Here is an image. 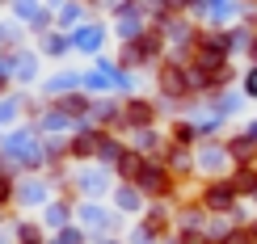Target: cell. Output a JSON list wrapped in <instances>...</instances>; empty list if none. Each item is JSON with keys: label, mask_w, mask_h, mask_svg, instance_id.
<instances>
[{"label": "cell", "mask_w": 257, "mask_h": 244, "mask_svg": "<svg viewBox=\"0 0 257 244\" xmlns=\"http://www.w3.org/2000/svg\"><path fill=\"white\" fill-rule=\"evenodd\" d=\"M63 110H72V114H80V110H84V97H68V101H63Z\"/></svg>", "instance_id": "cell-6"}, {"label": "cell", "mask_w": 257, "mask_h": 244, "mask_svg": "<svg viewBox=\"0 0 257 244\" xmlns=\"http://www.w3.org/2000/svg\"><path fill=\"white\" fill-rule=\"evenodd\" d=\"M76 156H89V152H97V139H76V147H72Z\"/></svg>", "instance_id": "cell-5"}, {"label": "cell", "mask_w": 257, "mask_h": 244, "mask_svg": "<svg viewBox=\"0 0 257 244\" xmlns=\"http://www.w3.org/2000/svg\"><path fill=\"white\" fill-rule=\"evenodd\" d=\"M249 93H257V72H253V76H249Z\"/></svg>", "instance_id": "cell-8"}, {"label": "cell", "mask_w": 257, "mask_h": 244, "mask_svg": "<svg viewBox=\"0 0 257 244\" xmlns=\"http://www.w3.org/2000/svg\"><path fill=\"white\" fill-rule=\"evenodd\" d=\"M139 181H144L148 189H160V185H165V173H160L156 164H144V173H139Z\"/></svg>", "instance_id": "cell-4"}, {"label": "cell", "mask_w": 257, "mask_h": 244, "mask_svg": "<svg viewBox=\"0 0 257 244\" xmlns=\"http://www.w3.org/2000/svg\"><path fill=\"white\" fill-rule=\"evenodd\" d=\"M126 118H131V122H139V126H144V122H152V105L131 101V105H126Z\"/></svg>", "instance_id": "cell-3"}, {"label": "cell", "mask_w": 257, "mask_h": 244, "mask_svg": "<svg viewBox=\"0 0 257 244\" xmlns=\"http://www.w3.org/2000/svg\"><path fill=\"white\" fill-rule=\"evenodd\" d=\"M232 194H236V185H211L207 189V206H215V210L232 206Z\"/></svg>", "instance_id": "cell-1"}, {"label": "cell", "mask_w": 257, "mask_h": 244, "mask_svg": "<svg viewBox=\"0 0 257 244\" xmlns=\"http://www.w3.org/2000/svg\"><path fill=\"white\" fill-rule=\"evenodd\" d=\"M0 202H9V181L0 177Z\"/></svg>", "instance_id": "cell-7"}, {"label": "cell", "mask_w": 257, "mask_h": 244, "mask_svg": "<svg viewBox=\"0 0 257 244\" xmlns=\"http://www.w3.org/2000/svg\"><path fill=\"white\" fill-rule=\"evenodd\" d=\"M160 89L165 93H186V76H181L177 68H165L160 72Z\"/></svg>", "instance_id": "cell-2"}]
</instances>
